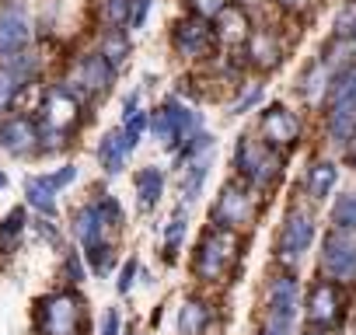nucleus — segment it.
Returning a JSON list of instances; mask_svg holds the SVG:
<instances>
[{"label": "nucleus", "instance_id": "f257e3e1", "mask_svg": "<svg viewBox=\"0 0 356 335\" xmlns=\"http://www.w3.org/2000/svg\"><path fill=\"white\" fill-rule=\"evenodd\" d=\"M297 304H300L297 279L290 272L273 276L266 286V328H262V335H293Z\"/></svg>", "mask_w": 356, "mask_h": 335}, {"label": "nucleus", "instance_id": "f03ea898", "mask_svg": "<svg viewBox=\"0 0 356 335\" xmlns=\"http://www.w3.org/2000/svg\"><path fill=\"white\" fill-rule=\"evenodd\" d=\"M234 248H238V241H234V234H231L227 227H213V231H207V238H203L200 248H196L193 272H196L203 283H217V279L231 269V262H234Z\"/></svg>", "mask_w": 356, "mask_h": 335}, {"label": "nucleus", "instance_id": "7ed1b4c3", "mask_svg": "<svg viewBox=\"0 0 356 335\" xmlns=\"http://www.w3.org/2000/svg\"><path fill=\"white\" fill-rule=\"evenodd\" d=\"M321 276L335 283H356V231L332 227L321 241Z\"/></svg>", "mask_w": 356, "mask_h": 335}, {"label": "nucleus", "instance_id": "20e7f679", "mask_svg": "<svg viewBox=\"0 0 356 335\" xmlns=\"http://www.w3.org/2000/svg\"><path fill=\"white\" fill-rule=\"evenodd\" d=\"M234 164H238V172H241L252 186H259V189L273 186L276 175H280V157L269 150V143L252 140V136H245V140L238 143Z\"/></svg>", "mask_w": 356, "mask_h": 335}, {"label": "nucleus", "instance_id": "39448f33", "mask_svg": "<svg viewBox=\"0 0 356 335\" xmlns=\"http://www.w3.org/2000/svg\"><path fill=\"white\" fill-rule=\"evenodd\" d=\"M346 314V293H342V283L335 279H318L307 293V325H318V328H339Z\"/></svg>", "mask_w": 356, "mask_h": 335}, {"label": "nucleus", "instance_id": "423d86ee", "mask_svg": "<svg viewBox=\"0 0 356 335\" xmlns=\"http://www.w3.org/2000/svg\"><path fill=\"white\" fill-rule=\"evenodd\" d=\"M311 241H314V220H311L307 210L293 206V210L283 217V231H280V241H276L280 262L297 265V262L304 259V252L311 248Z\"/></svg>", "mask_w": 356, "mask_h": 335}, {"label": "nucleus", "instance_id": "0eeeda50", "mask_svg": "<svg viewBox=\"0 0 356 335\" xmlns=\"http://www.w3.org/2000/svg\"><path fill=\"white\" fill-rule=\"evenodd\" d=\"M84 321V304L74 293H53L42 300V332L46 335H74Z\"/></svg>", "mask_w": 356, "mask_h": 335}, {"label": "nucleus", "instance_id": "6e6552de", "mask_svg": "<svg viewBox=\"0 0 356 335\" xmlns=\"http://www.w3.org/2000/svg\"><path fill=\"white\" fill-rule=\"evenodd\" d=\"M248 217H252V196L245 189H238V186H224L220 189V199H217V206L210 213V220L217 227L234 231V227H245Z\"/></svg>", "mask_w": 356, "mask_h": 335}, {"label": "nucleus", "instance_id": "1a4fd4ad", "mask_svg": "<svg viewBox=\"0 0 356 335\" xmlns=\"http://www.w3.org/2000/svg\"><path fill=\"white\" fill-rule=\"evenodd\" d=\"M262 136H266L269 147H290V143L300 136V122H297V115H293L290 108L273 105V108H266V115H262Z\"/></svg>", "mask_w": 356, "mask_h": 335}, {"label": "nucleus", "instance_id": "9d476101", "mask_svg": "<svg viewBox=\"0 0 356 335\" xmlns=\"http://www.w3.org/2000/svg\"><path fill=\"white\" fill-rule=\"evenodd\" d=\"M213 46V32L203 22H182L175 28V49L182 56H203Z\"/></svg>", "mask_w": 356, "mask_h": 335}, {"label": "nucleus", "instance_id": "9b49d317", "mask_svg": "<svg viewBox=\"0 0 356 335\" xmlns=\"http://www.w3.org/2000/svg\"><path fill=\"white\" fill-rule=\"evenodd\" d=\"M210 325V307L200 297H189L178 311V335H203Z\"/></svg>", "mask_w": 356, "mask_h": 335}, {"label": "nucleus", "instance_id": "f8f14e48", "mask_svg": "<svg viewBox=\"0 0 356 335\" xmlns=\"http://www.w3.org/2000/svg\"><path fill=\"white\" fill-rule=\"evenodd\" d=\"M335 182H339V168L332 161H318V164L307 168V193H311V199H328Z\"/></svg>", "mask_w": 356, "mask_h": 335}, {"label": "nucleus", "instance_id": "ddd939ff", "mask_svg": "<svg viewBox=\"0 0 356 335\" xmlns=\"http://www.w3.org/2000/svg\"><path fill=\"white\" fill-rule=\"evenodd\" d=\"M332 224L342 231H356V193H346L332 206Z\"/></svg>", "mask_w": 356, "mask_h": 335}, {"label": "nucleus", "instance_id": "4468645a", "mask_svg": "<svg viewBox=\"0 0 356 335\" xmlns=\"http://www.w3.org/2000/svg\"><path fill=\"white\" fill-rule=\"evenodd\" d=\"M136 186H140V203H143V206H154L157 196H161V172L147 168V172H140Z\"/></svg>", "mask_w": 356, "mask_h": 335}, {"label": "nucleus", "instance_id": "2eb2a0df", "mask_svg": "<svg viewBox=\"0 0 356 335\" xmlns=\"http://www.w3.org/2000/svg\"><path fill=\"white\" fill-rule=\"evenodd\" d=\"M182 238H186V213L178 210V213L171 217V224H168V234H164V255H168V259H175Z\"/></svg>", "mask_w": 356, "mask_h": 335}, {"label": "nucleus", "instance_id": "dca6fc26", "mask_svg": "<svg viewBox=\"0 0 356 335\" xmlns=\"http://www.w3.org/2000/svg\"><path fill=\"white\" fill-rule=\"evenodd\" d=\"M252 56H255L262 67H273V63H276V56H280V49H276V42L262 32V35H255V39H252Z\"/></svg>", "mask_w": 356, "mask_h": 335}, {"label": "nucleus", "instance_id": "f3484780", "mask_svg": "<svg viewBox=\"0 0 356 335\" xmlns=\"http://www.w3.org/2000/svg\"><path fill=\"white\" fill-rule=\"evenodd\" d=\"M88 265H91V272H95V276H105V272L112 269V248H108V245H102V241H98V245H91V248H88Z\"/></svg>", "mask_w": 356, "mask_h": 335}, {"label": "nucleus", "instance_id": "a211bd4d", "mask_svg": "<svg viewBox=\"0 0 356 335\" xmlns=\"http://www.w3.org/2000/svg\"><path fill=\"white\" fill-rule=\"evenodd\" d=\"M119 136H108L105 143H102V157H105V168H108V172H119V168H122V147L115 143Z\"/></svg>", "mask_w": 356, "mask_h": 335}, {"label": "nucleus", "instance_id": "6ab92c4d", "mask_svg": "<svg viewBox=\"0 0 356 335\" xmlns=\"http://www.w3.org/2000/svg\"><path fill=\"white\" fill-rule=\"evenodd\" d=\"M29 199L39 206V210H46V213H56V203H53V196L39 186V182H29Z\"/></svg>", "mask_w": 356, "mask_h": 335}, {"label": "nucleus", "instance_id": "aec40b11", "mask_svg": "<svg viewBox=\"0 0 356 335\" xmlns=\"http://www.w3.org/2000/svg\"><path fill=\"white\" fill-rule=\"evenodd\" d=\"M22 227H25V213L22 210H11L8 220H4V227H0V241H8L11 234H22Z\"/></svg>", "mask_w": 356, "mask_h": 335}, {"label": "nucleus", "instance_id": "412c9836", "mask_svg": "<svg viewBox=\"0 0 356 335\" xmlns=\"http://www.w3.org/2000/svg\"><path fill=\"white\" fill-rule=\"evenodd\" d=\"M193 8L203 18H213V15H224V0H193Z\"/></svg>", "mask_w": 356, "mask_h": 335}, {"label": "nucleus", "instance_id": "4be33fe9", "mask_svg": "<svg viewBox=\"0 0 356 335\" xmlns=\"http://www.w3.org/2000/svg\"><path fill=\"white\" fill-rule=\"evenodd\" d=\"M133 276H136V262L129 259V262L122 265V272H119V283H115L119 293H129V290H133Z\"/></svg>", "mask_w": 356, "mask_h": 335}, {"label": "nucleus", "instance_id": "5701e85b", "mask_svg": "<svg viewBox=\"0 0 356 335\" xmlns=\"http://www.w3.org/2000/svg\"><path fill=\"white\" fill-rule=\"evenodd\" d=\"M353 28H356V4H349L342 18H335V32H353Z\"/></svg>", "mask_w": 356, "mask_h": 335}, {"label": "nucleus", "instance_id": "b1692460", "mask_svg": "<svg viewBox=\"0 0 356 335\" xmlns=\"http://www.w3.org/2000/svg\"><path fill=\"white\" fill-rule=\"evenodd\" d=\"M102 335H119V311L108 307L105 311V321H102Z\"/></svg>", "mask_w": 356, "mask_h": 335}, {"label": "nucleus", "instance_id": "393cba45", "mask_svg": "<svg viewBox=\"0 0 356 335\" xmlns=\"http://www.w3.org/2000/svg\"><path fill=\"white\" fill-rule=\"evenodd\" d=\"M67 272H70V279H74V283H84V265H81V259H77V255H70V259H67Z\"/></svg>", "mask_w": 356, "mask_h": 335}, {"label": "nucleus", "instance_id": "a878e982", "mask_svg": "<svg viewBox=\"0 0 356 335\" xmlns=\"http://www.w3.org/2000/svg\"><path fill=\"white\" fill-rule=\"evenodd\" d=\"M276 4H280V8H286V11H300V8L307 4V0H276Z\"/></svg>", "mask_w": 356, "mask_h": 335}, {"label": "nucleus", "instance_id": "bb28decb", "mask_svg": "<svg viewBox=\"0 0 356 335\" xmlns=\"http://www.w3.org/2000/svg\"><path fill=\"white\" fill-rule=\"evenodd\" d=\"M307 335H332V328H318V325H311Z\"/></svg>", "mask_w": 356, "mask_h": 335}, {"label": "nucleus", "instance_id": "cd10ccee", "mask_svg": "<svg viewBox=\"0 0 356 335\" xmlns=\"http://www.w3.org/2000/svg\"><path fill=\"white\" fill-rule=\"evenodd\" d=\"M349 161L356 164V136H353V147H349Z\"/></svg>", "mask_w": 356, "mask_h": 335}, {"label": "nucleus", "instance_id": "c85d7f7f", "mask_svg": "<svg viewBox=\"0 0 356 335\" xmlns=\"http://www.w3.org/2000/svg\"><path fill=\"white\" fill-rule=\"evenodd\" d=\"M353 42H356V28H353Z\"/></svg>", "mask_w": 356, "mask_h": 335}, {"label": "nucleus", "instance_id": "c756f323", "mask_svg": "<svg viewBox=\"0 0 356 335\" xmlns=\"http://www.w3.org/2000/svg\"><path fill=\"white\" fill-rule=\"evenodd\" d=\"M0 186H4V175H0Z\"/></svg>", "mask_w": 356, "mask_h": 335}]
</instances>
